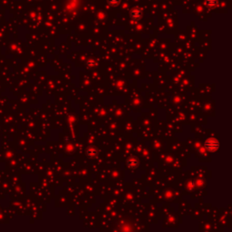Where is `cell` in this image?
I'll use <instances>...</instances> for the list:
<instances>
[{"instance_id": "1", "label": "cell", "mask_w": 232, "mask_h": 232, "mask_svg": "<svg viewBox=\"0 0 232 232\" xmlns=\"http://www.w3.org/2000/svg\"><path fill=\"white\" fill-rule=\"evenodd\" d=\"M206 147L208 150L210 151H214L216 150L218 147H219V142H217V141L211 139V140H209L207 142H206Z\"/></svg>"}, {"instance_id": "2", "label": "cell", "mask_w": 232, "mask_h": 232, "mask_svg": "<svg viewBox=\"0 0 232 232\" xmlns=\"http://www.w3.org/2000/svg\"><path fill=\"white\" fill-rule=\"evenodd\" d=\"M132 16L134 18V19H137V18H140L141 17V15H142V12L140 11V10H138V9H136V10H133L132 12Z\"/></svg>"}, {"instance_id": "3", "label": "cell", "mask_w": 232, "mask_h": 232, "mask_svg": "<svg viewBox=\"0 0 232 232\" xmlns=\"http://www.w3.org/2000/svg\"><path fill=\"white\" fill-rule=\"evenodd\" d=\"M206 4H207L208 5L212 6V5H216V0H207V1H206Z\"/></svg>"}, {"instance_id": "4", "label": "cell", "mask_w": 232, "mask_h": 232, "mask_svg": "<svg viewBox=\"0 0 232 232\" xmlns=\"http://www.w3.org/2000/svg\"><path fill=\"white\" fill-rule=\"evenodd\" d=\"M109 1H110V3H111L112 5H117L120 0H109Z\"/></svg>"}]
</instances>
